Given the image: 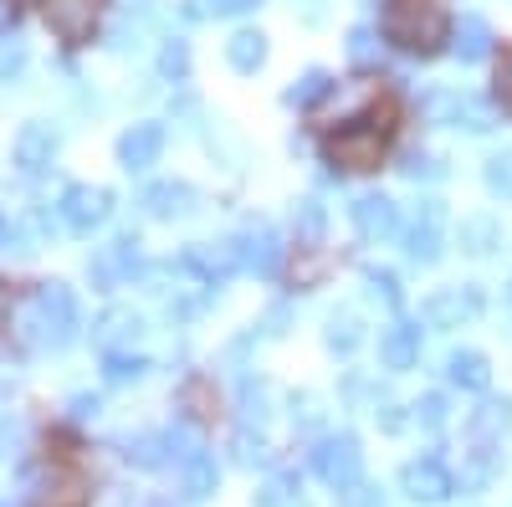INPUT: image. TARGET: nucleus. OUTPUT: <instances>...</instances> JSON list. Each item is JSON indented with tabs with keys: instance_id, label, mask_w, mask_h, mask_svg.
<instances>
[{
	"instance_id": "6ab92c4d",
	"label": "nucleus",
	"mask_w": 512,
	"mask_h": 507,
	"mask_svg": "<svg viewBox=\"0 0 512 507\" xmlns=\"http://www.w3.org/2000/svg\"><path fill=\"white\" fill-rule=\"evenodd\" d=\"M410 354H415V333L410 328H390V333H384V359H390V364H410Z\"/></svg>"
},
{
	"instance_id": "20e7f679",
	"label": "nucleus",
	"mask_w": 512,
	"mask_h": 507,
	"mask_svg": "<svg viewBox=\"0 0 512 507\" xmlns=\"http://www.w3.org/2000/svg\"><path fill=\"white\" fill-rule=\"evenodd\" d=\"M98 11H103V0H47L41 6V16H47V26L67 41V47H82V41L93 36L98 26Z\"/></svg>"
},
{
	"instance_id": "2eb2a0df",
	"label": "nucleus",
	"mask_w": 512,
	"mask_h": 507,
	"mask_svg": "<svg viewBox=\"0 0 512 507\" xmlns=\"http://www.w3.org/2000/svg\"><path fill=\"white\" fill-rule=\"evenodd\" d=\"M241 262L251 267V272H272V262H277V236L262 226L251 236V246H241Z\"/></svg>"
},
{
	"instance_id": "f257e3e1",
	"label": "nucleus",
	"mask_w": 512,
	"mask_h": 507,
	"mask_svg": "<svg viewBox=\"0 0 512 507\" xmlns=\"http://www.w3.org/2000/svg\"><path fill=\"white\" fill-rule=\"evenodd\" d=\"M26 507H93V467L88 446L72 431H52L41 441V482Z\"/></svg>"
},
{
	"instance_id": "6e6552de",
	"label": "nucleus",
	"mask_w": 512,
	"mask_h": 507,
	"mask_svg": "<svg viewBox=\"0 0 512 507\" xmlns=\"http://www.w3.org/2000/svg\"><path fill=\"white\" fill-rule=\"evenodd\" d=\"M52 149H57V139H52L47 123H26L21 139H16V164L21 169H47L52 164Z\"/></svg>"
},
{
	"instance_id": "f3484780",
	"label": "nucleus",
	"mask_w": 512,
	"mask_h": 507,
	"mask_svg": "<svg viewBox=\"0 0 512 507\" xmlns=\"http://www.w3.org/2000/svg\"><path fill=\"white\" fill-rule=\"evenodd\" d=\"M487 190L502 195V200H512V149H502V154L487 159Z\"/></svg>"
},
{
	"instance_id": "dca6fc26",
	"label": "nucleus",
	"mask_w": 512,
	"mask_h": 507,
	"mask_svg": "<svg viewBox=\"0 0 512 507\" xmlns=\"http://www.w3.org/2000/svg\"><path fill=\"white\" fill-rule=\"evenodd\" d=\"M185 200H190L185 185H154V190L144 195V205L154 210V216H175V210H185Z\"/></svg>"
},
{
	"instance_id": "7ed1b4c3",
	"label": "nucleus",
	"mask_w": 512,
	"mask_h": 507,
	"mask_svg": "<svg viewBox=\"0 0 512 507\" xmlns=\"http://www.w3.org/2000/svg\"><path fill=\"white\" fill-rule=\"evenodd\" d=\"M384 36L405 52H436L446 41V16L436 0H395L384 11Z\"/></svg>"
},
{
	"instance_id": "393cba45",
	"label": "nucleus",
	"mask_w": 512,
	"mask_h": 507,
	"mask_svg": "<svg viewBox=\"0 0 512 507\" xmlns=\"http://www.w3.org/2000/svg\"><path fill=\"white\" fill-rule=\"evenodd\" d=\"M251 6H256V0H216L221 16H241V11H251Z\"/></svg>"
},
{
	"instance_id": "0eeeda50",
	"label": "nucleus",
	"mask_w": 512,
	"mask_h": 507,
	"mask_svg": "<svg viewBox=\"0 0 512 507\" xmlns=\"http://www.w3.org/2000/svg\"><path fill=\"white\" fill-rule=\"evenodd\" d=\"M118 154H123L128 169H149V164H159V154H164V129H159V123H134V129L123 134Z\"/></svg>"
},
{
	"instance_id": "a211bd4d",
	"label": "nucleus",
	"mask_w": 512,
	"mask_h": 507,
	"mask_svg": "<svg viewBox=\"0 0 512 507\" xmlns=\"http://www.w3.org/2000/svg\"><path fill=\"white\" fill-rule=\"evenodd\" d=\"M410 257L415 262H436L441 257V231L436 226H415L410 231Z\"/></svg>"
},
{
	"instance_id": "4468645a",
	"label": "nucleus",
	"mask_w": 512,
	"mask_h": 507,
	"mask_svg": "<svg viewBox=\"0 0 512 507\" xmlns=\"http://www.w3.org/2000/svg\"><path fill=\"white\" fill-rule=\"evenodd\" d=\"M472 313V298H466L461 287H451V292H436L431 303H425V318L431 323H451V318H466Z\"/></svg>"
},
{
	"instance_id": "f03ea898",
	"label": "nucleus",
	"mask_w": 512,
	"mask_h": 507,
	"mask_svg": "<svg viewBox=\"0 0 512 507\" xmlns=\"http://www.w3.org/2000/svg\"><path fill=\"white\" fill-rule=\"evenodd\" d=\"M395 123H400V108L395 98H374L359 118H349V129H338L323 154L328 164H344V169H379L384 164V149L395 139Z\"/></svg>"
},
{
	"instance_id": "1a4fd4ad",
	"label": "nucleus",
	"mask_w": 512,
	"mask_h": 507,
	"mask_svg": "<svg viewBox=\"0 0 512 507\" xmlns=\"http://www.w3.org/2000/svg\"><path fill=\"white\" fill-rule=\"evenodd\" d=\"M226 62L236 67V72H256L267 62V36L262 31H236L231 41H226Z\"/></svg>"
},
{
	"instance_id": "412c9836",
	"label": "nucleus",
	"mask_w": 512,
	"mask_h": 507,
	"mask_svg": "<svg viewBox=\"0 0 512 507\" xmlns=\"http://www.w3.org/2000/svg\"><path fill=\"white\" fill-rule=\"evenodd\" d=\"M159 67H164V72H175V77H180V72L190 67V57H185V47H164V57H159Z\"/></svg>"
},
{
	"instance_id": "ddd939ff",
	"label": "nucleus",
	"mask_w": 512,
	"mask_h": 507,
	"mask_svg": "<svg viewBox=\"0 0 512 507\" xmlns=\"http://www.w3.org/2000/svg\"><path fill=\"white\" fill-rule=\"evenodd\" d=\"M134 262H139V257H134V241L123 236V241L103 246V257H98V272H103L108 282H118V277H128V272H134Z\"/></svg>"
},
{
	"instance_id": "a878e982",
	"label": "nucleus",
	"mask_w": 512,
	"mask_h": 507,
	"mask_svg": "<svg viewBox=\"0 0 512 507\" xmlns=\"http://www.w3.org/2000/svg\"><path fill=\"white\" fill-rule=\"evenodd\" d=\"M6 323H11V287L0 282V333H6Z\"/></svg>"
},
{
	"instance_id": "9b49d317",
	"label": "nucleus",
	"mask_w": 512,
	"mask_h": 507,
	"mask_svg": "<svg viewBox=\"0 0 512 507\" xmlns=\"http://www.w3.org/2000/svg\"><path fill=\"white\" fill-rule=\"evenodd\" d=\"M185 405H190L195 420H221V395H216V385H210L205 374L185 385Z\"/></svg>"
},
{
	"instance_id": "423d86ee",
	"label": "nucleus",
	"mask_w": 512,
	"mask_h": 507,
	"mask_svg": "<svg viewBox=\"0 0 512 507\" xmlns=\"http://www.w3.org/2000/svg\"><path fill=\"white\" fill-rule=\"evenodd\" d=\"M354 226L364 241H390L400 231V210L384 195H364V200H354Z\"/></svg>"
},
{
	"instance_id": "f8f14e48",
	"label": "nucleus",
	"mask_w": 512,
	"mask_h": 507,
	"mask_svg": "<svg viewBox=\"0 0 512 507\" xmlns=\"http://www.w3.org/2000/svg\"><path fill=\"white\" fill-rule=\"evenodd\" d=\"M497 246V221L492 216H466L461 221V251H472V257H482V251Z\"/></svg>"
},
{
	"instance_id": "5701e85b",
	"label": "nucleus",
	"mask_w": 512,
	"mask_h": 507,
	"mask_svg": "<svg viewBox=\"0 0 512 507\" xmlns=\"http://www.w3.org/2000/svg\"><path fill=\"white\" fill-rule=\"evenodd\" d=\"M323 88H328V77H323V72H308V77H303V88H297V98H318Z\"/></svg>"
},
{
	"instance_id": "9d476101",
	"label": "nucleus",
	"mask_w": 512,
	"mask_h": 507,
	"mask_svg": "<svg viewBox=\"0 0 512 507\" xmlns=\"http://www.w3.org/2000/svg\"><path fill=\"white\" fill-rule=\"evenodd\" d=\"M456 47H461V57H466V62H477V57H487V47H492V26H487L482 16H461V31H456Z\"/></svg>"
},
{
	"instance_id": "4be33fe9",
	"label": "nucleus",
	"mask_w": 512,
	"mask_h": 507,
	"mask_svg": "<svg viewBox=\"0 0 512 507\" xmlns=\"http://www.w3.org/2000/svg\"><path fill=\"white\" fill-rule=\"evenodd\" d=\"M487 369H482V359L477 354H466V359H456V379H482Z\"/></svg>"
},
{
	"instance_id": "aec40b11",
	"label": "nucleus",
	"mask_w": 512,
	"mask_h": 507,
	"mask_svg": "<svg viewBox=\"0 0 512 507\" xmlns=\"http://www.w3.org/2000/svg\"><path fill=\"white\" fill-rule=\"evenodd\" d=\"M497 103L512 113V47L502 52V67H497Z\"/></svg>"
},
{
	"instance_id": "b1692460",
	"label": "nucleus",
	"mask_w": 512,
	"mask_h": 507,
	"mask_svg": "<svg viewBox=\"0 0 512 507\" xmlns=\"http://www.w3.org/2000/svg\"><path fill=\"white\" fill-rule=\"evenodd\" d=\"M21 57H26L21 47H0V72H16V67H21Z\"/></svg>"
},
{
	"instance_id": "39448f33",
	"label": "nucleus",
	"mask_w": 512,
	"mask_h": 507,
	"mask_svg": "<svg viewBox=\"0 0 512 507\" xmlns=\"http://www.w3.org/2000/svg\"><path fill=\"white\" fill-rule=\"evenodd\" d=\"M103 216H108V190H98V185H72V190L62 195V221H67L72 231H93Z\"/></svg>"
}]
</instances>
